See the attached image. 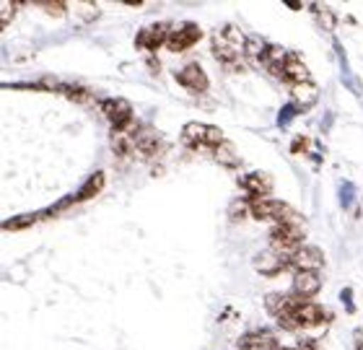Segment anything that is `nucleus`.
Masks as SVG:
<instances>
[{
    "mask_svg": "<svg viewBox=\"0 0 363 350\" xmlns=\"http://www.w3.org/2000/svg\"><path fill=\"white\" fill-rule=\"evenodd\" d=\"M267 312L278 320V324L288 332H298V329H314L322 327L333 320L330 309L314 304L309 298H301L296 293H270L265 298Z\"/></svg>",
    "mask_w": 363,
    "mask_h": 350,
    "instance_id": "nucleus-1",
    "label": "nucleus"
},
{
    "mask_svg": "<svg viewBox=\"0 0 363 350\" xmlns=\"http://www.w3.org/2000/svg\"><path fill=\"white\" fill-rule=\"evenodd\" d=\"M211 45H213V57L223 65H239L244 55H247V37L242 34L239 26L234 23H226L211 34Z\"/></svg>",
    "mask_w": 363,
    "mask_h": 350,
    "instance_id": "nucleus-2",
    "label": "nucleus"
},
{
    "mask_svg": "<svg viewBox=\"0 0 363 350\" xmlns=\"http://www.w3.org/2000/svg\"><path fill=\"white\" fill-rule=\"evenodd\" d=\"M303 239H306V231H303L301 223H280V226H272L270 236H267L270 249L286 259V265H288V257L296 254L303 247Z\"/></svg>",
    "mask_w": 363,
    "mask_h": 350,
    "instance_id": "nucleus-3",
    "label": "nucleus"
},
{
    "mask_svg": "<svg viewBox=\"0 0 363 350\" xmlns=\"http://www.w3.org/2000/svg\"><path fill=\"white\" fill-rule=\"evenodd\" d=\"M226 137H223V130L216 128V125H205V122H187L182 128V143L189 145V148H218Z\"/></svg>",
    "mask_w": 363,
    "mask_h": 350,
    "instance_id": "nucleus-4",
    "label": "nucleus"
},
{
    "mask_svg": "<svg viewBox=\"0 0 363 350\" xmlns=\"http://www.w3.org/2000/svg\"><path fill=\"white\" fill-rule=\"evenodd\" d=\"M252 203V215L257 221H272L275 226L280 223H301V218L280 200H270V198H259V200H250Z\"/></svg>",
    "mask_w": 363,
    "mask_h": 350,
    "instance_id": "nucleus-5",
    "label": "nucleus"
},
{
    "mask_svg": "<svg viewBox=\"0 0 363 350\" xmlns=\"http://www.w3.org/2000/svg\"><path fill=\"white\" fill-rule=\"evenodd\" d=\"M101 112L109 122H112L114 132H133V107L128 99H104L101 101Z\"/></svg>",
    "mask_w": 363,
    "mask_h": 350,
    "instance_id": "nucleus-6",
    "label": "nucleus"
},
{
    "mask_svg": "<svg viewBox=\"0 0 363 350\" xmlns=\"http://www.w3.org/2000/svg\"><path fill=\"white\" fill-rule=\"evenodd\" d=\"M288 267L296 270V273H303V270H311V273H319L325 267V254L319 247H311V244H303L301 249L288 257Z\"/></svg>",
    "mask_w": 363,
    "mask_h": 350,
    "instance_id": "nucleus-7",
    "label": "nucleus"
},
{
    "mask_svg": "<svg viewBox=\"0 0 363 350\" xmlns=\"http://www.w3.org/2000/svg\"><path fill=\"white\" fill-rule=\"evenodd\" d=\"M200 37H203V29H200L197 23H192V21L182 23L179 29H172V34H169L167 50H172V52H184L189 47H195L197 42H200Z\"/></svg>",
    "mask_w": 363,
    "mask_h": 350,
    "instance_id": "nucleus-8",
    "label": "nucleus"
},
{
    "mask_svg": "<svg viewBox=\"0 0 363 350\" xmlns=\"http://www.w3.org/2000/svg\"><path fill=\"white\" fill-rule=\"evenodd\" d=\"M172 34L169 29V23H151V26H145L135 34V47L140 50H159V47H167V39Z\"/></svg>",
    "mask_w": 363,
    "mask_h": 350,
    "instance_id": "nucleus-9",
    "label": "nucleus"
},
{
    "mask_svg": "<svg viewBox=\"0 0 363 350\" xmlns=\"http://www.w3.org/2000/svg\"><path fill=\"white\" fill-rule=\"evenodd\" d=\"M167 148L164 137L156 130H138L135 132V156L140 159H156Z\"/></svg>",
    "mask_w": 363,
    "mask_h": 350,
    "instance_id": "nucleus-10",
    "label": "nucleus"
},
{
    "mask_svg": "<svg viewBox=\"0 0 363 350\" xmlns=\"http://www.w3.org/2000/svg\"><path fill=\"white\" fill-rule=\"evenodd\" d=\"M177 81H179L189 94H205L208 91V76H205V70L197 65V62H187L182 70H177Z\"/></svg>",
    "mask_w": 363,
    "mask_h": 350,
    "instance_id": "nucleus-11",
    "label": "nucleus"
},
{
    "mask_svg": "<svg viewBox=\"0 0 363 350\" xmlns=\"http://www.w3.org/2000/svg\"><path fill=\"white\" fill-rule=\"evenodd\" d=\"M280 81H286L291 86L298 84H311V73L306 68V62L301 60V55L288 52L286 62H283V70H280Z\"/></svg>",
    "mask_w": 363,
    "mask_h": 350,
    "instance_id": "nucleus-12",
    "label": "nucleus"
},
{
    "mask_svg": "<svg viewBox=\"0 0 363 350\" xmlns=\"http://www.w3.org/2000/svg\"><path fill=\"white\" fill-rule=\"evenodd\" d=\"M236 348L239 350H278L280 343L270 329H252V332H247V335H242L236 340Z\"/></svg>",
    "mask_w": 363,
    "mask_h": 350,
    "instance_id": "nucleus-13",
    "label": "nucleus"
},
{
    "mask_svg": "<svg viewBox=\"0 0 363 350\" xmlns=\"http://www.w3.org/2000/svg\"><path fill=\"white\" fill-rule=\"evenodd\" d=\"M322 288V278L319 273H311V270H303V273H296L294 275V283H291V293L301 298H314Z\"/></svg>",
    "mask_w": 363,
    "mask_h": 350,
    "instance_id": "nucleus-14",
    "label": "nucleus"
},
{
    "mask_svg": "<svg viewBox=\"0 0 363 350\" xmlns=\"http://www.w3.org/2000/svg\"><path fill=\"white\" fill-rule=\"evenodd\" d=\"M242 187L250 192V200L267 198L272 192V176L265 174V171H252V174L242 176Z\"/></svg>",
    "mask_w": 363,
    "mask_h": 350,
    "instance_id": "nucleus-15",
    "label": "nucleus"
},
{
    "mask_svg": "<svg viewBox=\"0 0 363 350\" xmlns=\"http://www.w3.org/2000/svg\"><path fill=\"white\" fill-rule=\"evenodd\" d=\"M291 99H294L296 112H306V109H311L314 104H317L319 89L314 86V81H311V84L291 86Z\"/></svg>",
    "mask_w": 363,
    "mask_h": 350,
    "instance_id": "nucleus-16",
    "label": "nucleus"
},
{
    "mask_svg": "<svg viewBox=\"0 0 363 350\" xmlns=\"http://www.w3.org/2000/svg\"><path fill=\"white\" fill-rule=\"evenodd\" d=\"M255 267H257L262 275H278V273H283L288 265H286V259L280 257V254H275L272 249H267V252H262L257 259H255Z\"/></svg>",
    "mask_w": 363,
    "mask_h": 350,
    "instance_id": "nucleus-17",
    "label": "nucleus"
},
{
    "mask_svg": "<svg viewBox=\"0 0 363 350\" xmlns=\"http://www.w3.org/2000/svg\"><path fill=\"white\" fill-rule=\"evenodd\" d=\"M213 159L218 161L220 166H239V156H236V148L228 140H223V143L218 145V148H213Z\"/></svg>",
    "mask_w": 363,
    "mask_h": 350,
    "instance_id": "nucleus-18",
    "label": "nucleus"
},
{
    "mask_svg": "<svg viewBox=\"0 0 363 350\" xmlns=\"http://www.w3.org/2000/svg\"><path fill=\"white\" fill-rule=\"evenodd\" d=\"M101 187H104V174H101V171H96V174L91 176L89 182L84 184V187H81V192H78L76 198V203H84V200H89V198H94V195H99V192H101Z\"/></svg>",
    "mask_w": 363,
    "mask_h": 350,
    "instance_id": "nucleus-19",
    "label": "nucleus"
},
{
    "mask_svg": "<svg viewBox=\"0 0 363 350\" xmlns=\"http://www.w3.org/2000/svg\"><path fill=\"white\" fill-rule=\"evenodd\" d=\"M60 91L68 96L70 101H76V104H91L94 101V94L84 86H60Z\"/></svg>",
    "mask_w": 363,
    "mask_h": 350,
    "instance_id": "nucleus-20",
    "label": "nucleus"
},
{
    "mask_svg": "<svg viewBox=\"0 0 363 350\" xmlns=\"http://www.w3.org/2000/svg\"><path fill=\"white\" fill-rule=\"evenodd\" d=\"M311 13L317 16V21L319 26H325L327 31H333L335 29V11L330 6H322V3H314L311 6Z\"/></svg>",
    "mask_w": 363,
    "mask_h": 350,
    "instance_id": "nucleus-21",
    "label": "nucleus"
},
{
    "mask_svg": "<svg viewBox=\"0 0 363 350\" xmlns=\"http://www.w3.org/2000/svg\"><path fill=\"white\" fill-rule=\"evenodd\" d=\"M247 215H252L250 200H234V203L228 205V218H231V221H242Z\"/></svg>",
    "mask_w": 363,
    "mask_h": 350,
    "instance_id": "nucleus-22",
    "label": "nucleus"
},
{
    "mask_svg": "<svg viewBox=\"0 0 363 350\" xmlns=\"http://www.w3.org/2000/svg\"><path fill=\"white\" fill-rule=\"evenodd\" d=\"M37 6L50 16H62L68 11V3H65V0H39Z\"/></svg>",
    "mask_w": 363,
    "mask_h": 350,
    "instance_id": "nucleus-23",
    "label": "nucleus"
},
{
    "mask_svg": "<svg viewBox=\"0 0 363 350\" xmlns=\"http://www.w3.org/2000/svg\"><path fill=\"white\" fill-rule=\"evenodd\" d=\"M34 221V215H23V218H16V221H8L6 229H21V226H26V223Z\"/></svg>",
    "mask_w": 363,
    "mask_h": 350,
    "instance_id": "nucleus-24",
    "label": "nucleus"
},
{
    "mask_svg": "<svg viewBox=\"0 0 363 350\" xmlns=\"http://www.w3.org/2000/svg\"><path fill=\"white\" fill-rule=\"evenodd\" d=\"M11 11H13V8H11V3H3V6H0V23H3V26H6L8 21H11Z\"/></svg>",
    "mask_w": 363,
    "mask_h": 350,
    "instance_id": "nucleus-25",
    "label": "nucleus"
},
{
    "mask_svg": "<svg viewBox=\"0 0 363 350\" xmlns=\"http://www.w3.org/2000/svg\"><path fill=\"white\" fill-rule=\"evenodd\" d=\"M306 145H309V140H306V137H296L294 145H291V151L301 153V151H306Z\"/></svg>",
    "mask_w": 363,
    "mask_h": 350,
    "instance_id": "nucleus-26",
    "label": "nucleus"
}]
</instances>
